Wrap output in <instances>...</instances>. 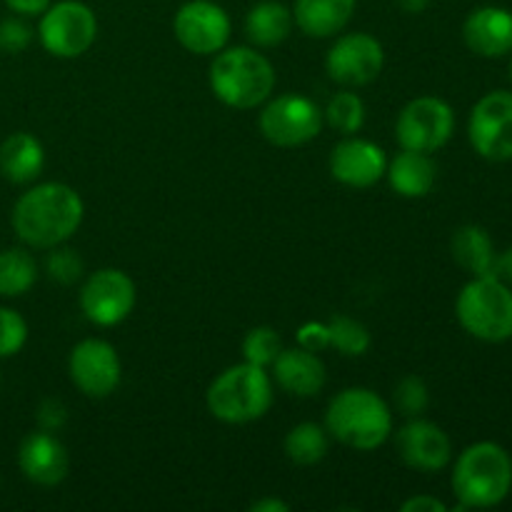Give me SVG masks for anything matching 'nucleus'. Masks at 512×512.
I'll use <instances>...</instances> for the list:
<instances>
[{"label": "nucleus", "instance_id": "1", "mask_svg": "<svg viewBox=\"0 0 512 512\" xmlns=\"http://www.w3.org/2000/svg\"><path fill=\"white\" fill-rule=\"evenodd\" d=\"M83 200L65 183H40L25 190L13 208V230L30 248L63 245L83 223Z\"/></svg>", "mask_w": 512, "mask_h": 512}, {"label": "nucleus", "instance_id": "2", "mask_svg": "<svg viewBox=\"0 0 512 512\" xmlns=\"http://www.w3.org/2000/svg\"><path fill=\"white\" fill-rule=\"evenodd\" d=\"M512 490V458L498 443H473L458 455L453 468V493L458 510L495 508Z\"/></svg>", "mask_w": 512, "mask_h": 512}, {"label": "nucleus", "instance_id": "3", "mask_svg": "<svg viewBox=\"0 0 512 512\" xmlns=\"http://www.w3.org/2000/svg\"><path fill=\"white\" fill-rule=\"evenodd\" d=\"M325 430L353 450L380 448L393 433L390 405L368 388H345L330 400Z\"/></svg>", "mask_w": 512, "mask_h": 512}, {"label": "nucleus", "instance_id": "4", "mask_svg": "<svg viewBox=\"0 0 512 512\" xmlns=\"http://www.w3.org/2000/svg\"><path fill=\"white\" fill-rule=\"evenodd\" d=\"M210 88L228 108L250 110L270 98L275 88V70L255 48H223L210 65Z\"/></svg>", "mask_w": 512, "mask_h": 512}, {"label": "nucleus", "instance_id": "5", "mask_svg": "<svg viewBox=\"0 0 512 512\" xmlns=\"http://www.w3.org/2000/svg\"><path fill=\"white\" fill-rule=\"evenodd\" d=\"M205 400L210 413L223 423H253L263 418L273 405V380L260 365H233L210 383Z\"/></svg>", "mask_w": 512, "mask_h": 512}, {"label": "nucleus", "instance_id": "6", "mask_svg": "<svg viewBox=\"0 0 512 512\" xmlns=\"http://www.w3.org/2000/svg\"><path fill=\"white\" fill-rule=\"evenodd\" d=\"M455 315L473 338L508 343L512 340V288L495 275L473 278L455 300Z\"/></svg>", "mask_w": 512, "mask_h": 512}, {"label": "nucleus", "instance_id": "7", "mask_svg": "<svg viewBox=\"0 0 512 512\" xmlns=\"http://www.w3.org/2000/svg\"><path fill=\"white\" fill-rule=\"evenodd\" d=\"M38 35L43 48L55 58H78L98 38V18L80 0H60L40 15Z\"/></svg>", "mask_w": 512, "mask_h": 512}, {"label": "nucleus", "instance_id": "8", "mask_svg": "<svg viewBox=\"0 0 512 512\" xmlns=\"http://www.w3.org/2000/svg\"><path fill=\"white\" fill-rule=\"evenodd\" d=\"M455 130V113L445 100L423 95L400 110L395 133L403 150L415 153H435L443 148Z\"/></svg>", "mask_w": 512, "mask_h": 512}, {"label": "nucleus", "instance_id": "9", "mask_svg": "<svg viewBox=\"0 0 512 512\" xmlns=\"http://www.w3.org/2000/svg\"><path fill=\"white\" fill-rule=\"evenodd\" d=\"M323 110L305 95H280L260 113V133L278 148H298L318 138Z\"/></svg>", "mask_w": 512, "mask_h": 512}, {"label": "nucleus", "instance_id": "10", "mask_svg": "<svg viewBox=\"0 0 512 512\" xmlns=\"http://www.w3.org/2000/svg\"><path fill=\"white\" fill-rule=\"evenodd\" d=\"M468 138L475 153L493 163L512 160V93L493 90L470 110Z\"/></svg>", "mask_w": 512, "mask_h": 512}, {"label": "nucleus", "instance_id": "11", "mask_svg": "<svg viewBox=\"0 0 512 512\" xmlns=\"http://www.w3.org/2000/svg\"><path fill=\"white\" fill-rule=\"evenodd\" d=\"M80 308L90 323L100 325V328H113L133 313L135 283L123 270H98L85 280L83 290H80Z\"/></svg>", "mask_w": 512, "mask_h": 512}, {"label": "nucleus", "instance_id": "12", "mask_svg": "<svg viewBox=\"0 0 512 512\" xmlns=\"http://www.w3.org/2000/svg\"><path fill=\"white\" fill-rule=\"evenodd\" d=\"M173 30L178 43L195 55H215L228 45L230 18L213 0H188L175 13Z\"/></svg>", "mask_w": 512, "mask_h": 512}, {"label": "nucleus", "instance_id": "13", "mask_svg": "<svg viewBox=\"0 0 512 512\" xmlns=\"http://www.w3.org/2000/svg\"><path fill=\"white\" fill-rule=\"evenodd\" d=\"M68 373L80 393H85L88 398H108L118 390L123 368H120L118 350L113 345L98 338H88L80 340L70 350Z\"/></svg>", "mask_w": 512, "mask_h": 512}, {"label": "nucleus", "instance_id": "14", "mask_svg": "<svg viewBox=\"0 0 512 512\" xmlns=\"http://www.w3.org/2000/svg\"><path fill=\"white\" fill-rule=\"evenodd\" d=\"M385 53L380 40L368 33H348L335 40L325 58V70L340 85H368L380 75Z\"/></svg>", "mask_w": 512, "mask_h": 512}, {"label": "nucleus", "instance_id": "15", "mask_svg": "<svg viewBox=\"0 0 512 512\" xmlns=\"http://www.w3.org/2000/svg\"><path fill=\"white\" fill-rule=\"evenodd\" d=\"M400 458L420 473H440L453 460V443L440 425L423 418H410L398 433Z\"/></svg>", "mask_w": 512, "mask_h": 512}, {"label": "nucleus", "instance_id": "16", "mask_svg": "<svg viewBox=\"0 0 512 512\" xmlns=\"http://www.w3.org/2000/svg\"><path fill=\"white\" fill-rule=\"evenodd\" d=\"M385 170H388L385 150L373 140L348 135L330 153V173L338 183L350 188H370L385 178Z\"/></svg>", "mask_w": 512, "mask_h": 512}, {"label": "nucleus", "instance_id": "17", "mask_svg": "<svg viewBox=\"0 0 512 512\" xmlns=\"http://www.w3.org/2000/svg\"><path fill=\"white\" fill-rule=\"evenodd\" d=\"M18 465L25 478L43 488L63 483L70 470V458L65 445L50 430L25 435L18 450Z\"/></svg>", "mask_w": 512, "mask_h": 512}, {"label": "nucleus", "instance_id": "18", "mask_svg": "<svg viewBox=\"0 0 512 512\" xmlns=\"http://www.w3.org/2000/svg\"><path fill=\"white\" fill-rule=\"evenodd\" d=\"M463 40L480 58H503L512 53V10L500 5L475 8L463 23Z\"/></svg>", "mask_w": 512, "mask_h": 512}, {"label": "nucleus", "instance_id": "19", "mask_svg": "<svg viewBox=\"0 0 512 512\" xmlns=\"http://www.w3.org/2000/svg\"><path fill=\"white\" fill-rule=\"evenodd\" d=\"M270 368H273L275 383L285 393L295 395V398H315L325 388V380H328V373H325V365L318 358V353H310L305 348H283Z\"/></svg>", "mask_w": 512, "mask_h": 512}, {"label": "nucleus", "instance_id": "20", "mask_svg": "<svg viewBox=\"0 0 512 512\" xmlns=\"http://www.w3.org/2000/svg\"><path fill=\"white\" fill-rule=\"evenodd\" d=\"M358 0H295L293 20L308 38H333L350 23Z\"/></svg>", "mask_w": 512, "mask_h": 512}, {"label": "nucleus", "instance_id": "21", "mask_svg": "<svg viewBox=\"0 0 512 512\" xmlns=\"http://www.w3.org/2000/svg\"><path fill=\"white\" fill-rule=\"evenodd\" d=\"M45 165V150L30 133H13L0 143V173L10 183H33Z\"/></svg>", "mask_w": 512, "mask_h": 512}, {"label": "nucleus", "instance_id": "22", "mask_svg": "<svg viewBox=\"0 0 512 512\" xmlns=\"http://www.w3.org/2000/svg\"><path fill=\"white\" fill-rule=\"evenodd\" d=\"M390 180V188L403 198H425L433 190L438 168H435L430 153H415V150H403L395 155L393 163L385 170Z\"/></svg>", "mask_w": 512, "mask_h": 512}, {"label": "nucleus", "instance_id": "23", "mask_svg": "<svg viewBox=\"0 0 512 512\" xmlns=\"http://www.w3.org/2000/svg\"><path fill=\"white\" fill-rule=\"evenodd\" d=\"M450 250H453L455 263L463 270H468L473 278H483V275H495V253L493 238L488 230L480 225H463L455 230L453 240H450Z\"/></svg>", "mask_w": 512, "mask_h": 512}, {"label": "nucleus", "instance_id": "24", "mask_svg": "<svg viewBox=\"0 0 512 512\" xmlns=\"http://www.w3.org/2000/svg\"><path fill=\"white\" fill-rule=\"evenodd\" d=\"M293 10L280 0H260L245 18V35L260 48H275L293 30Z\"/></svg>", "mask_w": 512, "mask_h": 512}, {"label": "nucleus", "instance_id": "25", "mask_svg": "<svg viewBox=\"0 0 512 512\" xmlns=\"http://www.w3.org/2000/svg\"><path fill=\"white\" fill-rule=\"evenodd\" d=\"M38 280V263L23 248L0 250V298L25 295Z\"/></svg>", "mask_w": 512, "mask_h": 512}, {"label": "nucleus", "instance_id": "26", "mask_svg": "<svg viewBox=\"0 0 512 512\" xmlns=\"http://www.w3.org/2000/svg\"><path fill=\"white\" fill-rule=\"evenodd\" d=\"M328 430L315 423H300L285 435V455L295 465H315L328 455Z\"/></svg>", "mask_w": 512, "mask_h": 512}, {"label": "nucleus", "instance_id": "27", "mask_svg": "<svg viewBox=\"0 0 512 512\" xmlns=\"http://www.w3.org/2000/svg\"><path fill=\"white\" fill-rule=\"evenodd\" d=\"M330 345L345 358H360L370 348V333L360 320L348 318V315H333L328 323Z\"/></svg>", "mask_w": 512, "mask_h": 512}, {"label": "nucleus", "instance_id": "28", "mask_svg": "<svg viewBox=\"0 0 512 512\" xmlns=\"http://www.w3.org/2000/svg\"><path fill=\"white\" fill-rule=\"evenodd\" d=\"M323 120L333 130L343 135H355L365 123V105L363 100L358 98L350 90H343V93H335L330 98L328 108H325Z\"/></svg>", "mask_w": 512, "mask_h": 512}, {"label": "nucleus", "instance_id": "29", "mask_svg": "<svg viewBox=\"0 0 512 512\" xmlns=\"http://www.w3.org/2000/svg\"><path fill=\"white\" fill-rule=\"evenodd\" d=\"M283 350V340L273 328L263 325V328H253L243 340V358L245 363L260 365V368H270L275 358Z\"/></svg>", "mask_w": 512, "mask_h": 512}, {"label": "nucleus", "instance_id": "30", "mask_svg": "<svg viewBox=\"0 0 512 512\" xmlns=\"http://www.w3.org/2000/svg\"><path fill=\"white\" fill-rule=\"evenodd\" d=\"M395 408L405 415V418H420L430 405V390L420 375H408L395 385Z\"/></svg>", "mask_w": 512, "mask_h": 512}, {"label": "nucleus", "instance_id": "31", "mask_svg": "<svg viewBox=\"0 0 512 512\" xmlns=\"http://www.w3.org/2000/svg\"><path fill=\"white\" fill-rule=\"evenodd\" d=\"M28 340V323L13 308H0V358H13Z\"/></svg>", "mask_w": 512, "mask_h": 512}, {"label": "nucleus", "instance_id": "32", "mask_svg": "<svg viewBox=\"0 0 512 512\" xmlns=\"http://www.w3.org/2000/svg\"><path fill=\"white\" fill-rule=\"evenodd\" d=\"M50 250L53 253L45 260V268H48L50 278L60 285H73L75 280H80V275H83V258L75 250L60 248V245H55Z\"/></svg>", "mask_w": 512, "mask_h": 512}, {"label": "nucleus", "instance_id": "33", "mask_svg": "<svg viewBox=\"0 0 512 512\" xmlns=\"http://www.w3.org/2000/svg\"><path fill=\"white\" fill-rule=\"evenodd\" d=\"M33 40V28L23 20V15L0 20V53H23Z\"/></svg>", "mask_w": 512, "mask_h": 512}, {"label": "nucleus", "instance_id": "34", "mask_svg": "<svg viewBox=\"0 0 512 512\" xmlns=\"http://www.w3.org/2000/svg\"><path fill=\"white\" fill-rule=\"evenodd\" d=\"M298 345L310 350V353H320V350L330 348V328L328 323H305L298 330Z\"/></svg>", "mask_w": 512, "mask_h": 512}, {"label": "nucleus", "instance_id": "35", "mask_svg": "<svg viewBox=\"0 0 512 512\" xmlns=\"http://www.w3.org/2000/svg\"><path fill=\"white\" fill-rule=\"evenodd\" d=\"M65 420H68V408L63 405V400L48 398L40 403L38 408L40 430H50V433H55V430L63 428Z\"/></svg>", "mask_w": 512, "mask_h": 512}, {"label": "nucleus", "instance_id": "36", "mask_svg": "<svg viewBox=\"0 0 512 512\" xmlns=\"http://www.w3.org/2000/svg\"><path fill=\"white\" fill-rule=\"evenodd\" d=\"M400 510L403 512H445L448 510V505L440 503V500L433 498V495H415V498L405 500V503L400 505Z\"/></svg>", "mask_w": 512, "mask_h": 512}, {"label": "nucleus", "instance_id": "37", "mask_svg": "<svg viewBox=\"0 0 512 512\" xmlns=\"http://www.w3.org/2000/svg\"><path fill=\"white\" fill-rule=\"evenodd\" d=\"M10 10L15 15H23V18H33V15H43L50 8V0H5Z\"/></svg>", "mask_w": 512, "mask_h": 512}, {"label": "nucleus", "instance_id": "38", "mask_svg": "<svg viewBox=\"0 0 512 512\" xmlns=\"http://www.w3.org/2000/svg\"><path fill=\"white\" fill-rule=\"evenodd\" d=\"M495 278H500L512 288V248L500 253L498 260H495Z\"/></svg>", "mask_w": 512, "mask_h": 512}, {"label": "nucleus", "instance_id": "39", "mask_svg": "<svg viewBox=\"0 0 512 512\" xmlns=\"http://www.w3.org/2000/svg\"><path fill=\"white\" fill-rule=\"evenodd\" d=\"M253 512H288L290 505L283 503V500H275V498H263V500H255L250 505Z\"/></svg>", "mask_w": 512, "mask_h": 512}, {"label": "nucleus", "instance_id": "40", "mask_svg": "<svg viewBox=\"0 0 512 512\" xmlns=\"http://www.w3.org/2000/svg\"><path fill=\"white\" fill-rule=\"evenodd\" d=\"M398 5H400V10H405V13L418 15V13H423V10H428L430 0H398Z\"/></svg>", "mask_w": 512, "mask_h": 512}, {"label": "nucleus", "instance_id": "41", "mask_svg": "<svg viewBox=\"0 0 512 512\" xmlns=\"http://www.w3.org/2000/svg\"><path fill=\"white\" fill-rule=\"evenodd\" d=\"M510 80H512V60H510Z\"/></svg>", "mask_w": 512, "mask_h": 512}]
</instances>
